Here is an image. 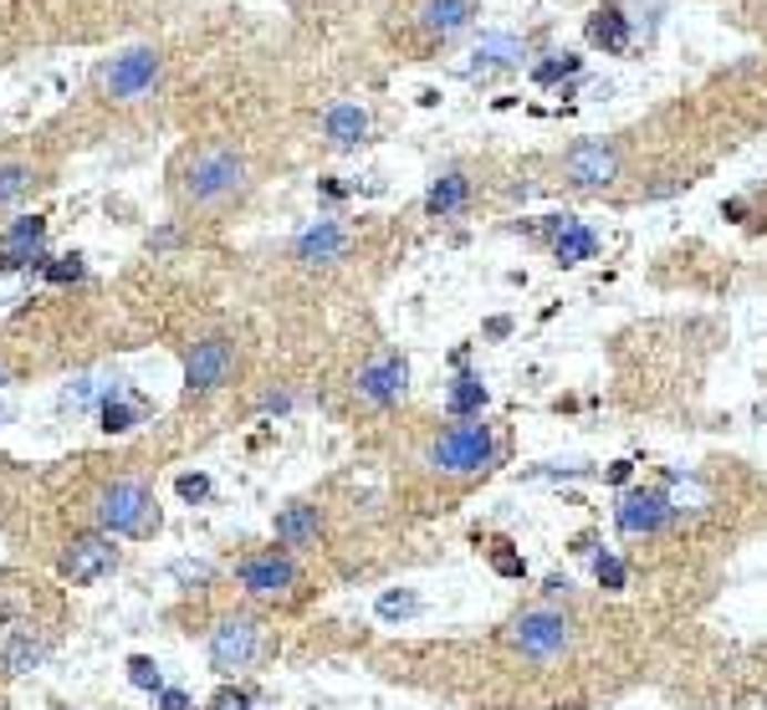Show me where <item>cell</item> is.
Returning a JSON list of instances; mask_svg holds the SVG:
<instances>
[{
    "instance_id": "603a6c76",
    "label": "cell",
    "mask_w": 767,
    "mask_h": 710,
    "mask_svg": "<svg viewBox=\"0 0 767 710\" xmlns=\"http://www.w3.org/2000/svg\"><path fill=\"white\" fill-rule=\"evenodd\" d=\"M41 655H47V639H31V634L21 629L11 645H6V670L27 675V670H37V665H41Z\"/></svg>"
},
{
    "instance_id": "9c48e42d",
    "label": "cell",
    "mask_w": 767,
    "mask_h": 710,
    "mask_svg": "<svg viewBox=\"0 0 767 710\" xmlns=\"http://www.w3.org/2000/svg\"><path fill=\"white\" fill-rule=\"evenodd\" d=\"M231 369H236V348H231L225 338L195 342V353L185 358V383H190V394H205V389L225 383V379H231Z\"/></svg>"
},
{
    "instance_id": "3957f363",
    "label": "cell",
    "mask_w": 767,
    "mask_h": 710,
    "mask_svg": "<svg viewBox=\"0 0 767 710\" xmlns=\"http://www.w3.org/2000/svg\"><path fill=\"white\" fill-rule=\"evenodd\" d=\"M491 455H497V434L481 420L450 424L436 445H430V465L446 475H481L491 465Z\"/></svg>"
},
{
    "instance_id": "9a60e30c",
    "label": "cell",
    "mask_w": 767,
    "mask_h": 710,
    "mask_svg": "<svg viewBox=\"0 0 767 710\" xmlns=\"http://www.w3.org/2000/svg\"><path fill=\"white\" fill-rule=\"evenodd\" d=\"M477 62H471V78H491V72H507V66L522 62V41L512 31H491V37L477 41Z\"/></svg>"
},
{
    "instance_id": "5b68a950",
    "label": "cell",
    "mask_w": 767,
    "mask_h": 710,
    "mask_svg": "<svg viewBox=\"0 0 767 710\" xmlns=\"http://www.w3.org/2000/svg\"><path fill=\"white\" fill-rule=\"evenodd\" d=\"M256 649H262V624H256V618H246V614L225 618L221 629L211 634V670L215 675L246 670V665L256 659Z\"/></svg>"
},
{
    "instance_id": "2e32d148",
    "label": "cell",
    "mask_w": 767,
    "mask_h": 710,
    "mask_svg": "<svg viewBox=\"0 0 767 710\" xmlns=\"http://www.w3.org/2000/svg\"><path fill=\"white\" fill-rule=\"evenodd\" d=\"M594 250H599V236H594V230L563 215V225H558V230H553V256H558V261H563V266L594 261Z\"/></svg>"
},
{
    "instance_id": "83f0119b",
    "label": "cell",
    "mask_w": 767,
    "mask_h": 710,
    "mask_svg": "<svg viewBox=\"0 0 767 710\" xmlns=\"http://www.w3.org/2000/svg\"><path fill=\"white\" fill-rule=\"evenodd\" d=\"M594 578H599V588L620 593V588H624V563H620L614 553H599V557H594Z\"/></svg>"
},
{
    "instance_id": "7402d4cb",
    "label": "cell",
    "mask_w": 767,
    "mask_h": 710,
    "mask_svg": "<svg viewBox=\"0 0 767 710\" xmlns=\"http://www.w3.org/2000/svg\"><path fill=\"white\" fill-rule=\"evenodd\" d=\"M481 404H487V383H481L477 373H461V379L450 383L446 409L456 420H481Z\"/></svg>"
},
{
    "instance_id": "ac0fdd59",
    "label": "cell",
    "mask_w": 767,
    "mask_h": 710,
    "mask_svg": "<svg viewBox=\"0 0 767 710\" xmlns=\"http://www.w3.org/2000/svg\"><path fill=\"white\" fill-rule=\"evenodd\" d=\"M323 128H328V138L338 148H354L364 133H369V113L358 103H333L328 107V119H323Z\"/></svg>"
},
{
    "instance_id": "484cf974",
    "label": "cell",
    "mask_w": 767,
    "mask_h": 710,
    "mask_svg": "<svg viewBox=\"0 0 767 710\" xmlns=\"http://www.w3.org/2000/svg\"><path fill=\"white\" fill-rule=\"evenodd\" d=\"M129 680L139 685V690H149V696H160V690H164V675H160V665H154L149 655H133L129 659Z\"/></svg>"
},
{
    "instance_id": "7a4b0ae2",
    "label": "cell",
    "mask_w": 767,
    "mask_h": 710,
    "mask_svg": "<svg viewBox=\"0 0 767 710\" xmlns=\"http://www.w3.org/2000/svg\"><path fill=\"white\" fill-rule=\"evenodd\" d=\"M98 522L119 537H154L160 532V506L149 496L144 481H113L98 496Z\"/></svg>"
},
{
    "instance_id": "f1b7e54d",
    "label": "cell",
    "mask_w": 767,
    "mask_h": 710,
    "mask_svg": "<svg viewBox=\"0 0 767 710\" xmlns=\"http://www.w3.org/2000/svg\"><path fill=\"white\" fill-rule=\"evenodd\" d=\"M415 614H420L415 593H384L379 598V618H415Z\"/></svg>"
},
{
    "instance_id": "4316f807",
    "label": "cell",
    "mask_w": 767,
    "mask_h": 710,
    "mask_svg": "<svg viewBox=\"0 0 767 710\" xmlns=\"http://www.w3.org/2000/svg\"><path fill=\"white\" fill-rule=\"evenodd\" d=\"M491 573H497V578H522L528 563H522V553H517L512 542H497V547H491Z\"/></svg>"
},
{
    "instance_id": "277c9868",
    "label": "cell",
    "mask_w": 767,
    "mask_h": 710,
    "mask_svg": "<svg viewBox=\"0 0 767 710\" xmlns=\"http://www.w3.org/2000/svg\"><path fill=\"white\" fill-rule=\"evenodd\" d=\"M241 185H246V164L231 148H200L185 164V179H180L185 199H195V205H215V199L236 195Z\"/></svg>"
},
{
    "instance_id": "d6a6232c",
    "label": "cell",
    "mask_w": 767,
    "mask_h": 710,
    "mask_svg": "<svg viewBox=\"0 0 767 710\" xmlns=\"http://www.w3.org/2000/svg\"><path fill=\"white\" fill-rule=\"evenodd\" d=\"M154 706H160V710H190V696H185V690H170V685H164L160 696H154Z\"/></svg>"
},
{
    "instance_id": "ba28073f",
    "label": "cell",
    "mask_w": 767,
    "mask_h": 710,
    "mask_svg": "<svg viewBox=\"0 0 767 710\" xmlns=\"http://www.w3.org/2000/svg\"><path fill=\"white\" fill-rule=\"evenodd\" d=\"M236 578L252 598H282V593L297 583V567H292V557H282V553H256L241 563Z\"/></svg>"
},
{
    "instance_id": "ffe728a7",
    "label": "cell",
    "mask_w": 767,
    "mask_h": 710,
    "mask_svg": "<svg viewBox=\"0 0 767 710\" xmlns=\"http://www.w3.org/2000/svg\"><path fill=\"white\" fill-rule=\"evenodd\" d=\"M318 506H287L277 516V542L282 547H313L318 542Z\"/></svg>"
},
{
    "instance_id": "6da1fadb",
    "label": "cell",
    "mask_w": 767,
    "mask_h": 710,
    "mask_svg": "<svg viewBox=\"0 0 767 710\" xmlns=\"http://www.w3.org/2000/svg\"><path fill=\"white\" fill-rule=\"evenodd\" d=\"M502 639L522 659H538V665H548V659H563L573 649V618L558 614V608H548V604L522 608V614H517L512 624L502 629Z\"/></svg>"
},
{
    "instance_id": "d6986e66",
    "label": "cell",
    "mask_w": 767,
    "mask_h": 710,
    "mask_svg": "<svg viewBox=\"0 0 767 710\" xmlns=\"http://www.w3.org/2000/svg\"><path fill=\"white\" fill-rule=\"evenodd\" d=\"M477 6H481V0H425L420 21H425V31H440V37H450V31H461L466 21L477 16Z\"/></svg>"
},
{
    "instance_id": "8992f818",
    "label": "cell",
    "mask_w": 767,
    "mask_h": 710,
    "mask_svg": "<svg viewBox=\"0 0 767 710\" xmlns=\"http://www.w3.org/2000/svg\"><path fill=\"white\" fill-rule=\"evenodd\" d=\"M675 516L671 496L655 486H635V491H624L620 506H614V522H620L624 537H655L665 522Z\"/></svg>"
},
{
    "instance_id": "8fae6325",
    "label": "cell",
    "mask_w": 767,
    "mask_h": 710,
    "mask_svg": "<svg viewBox=\"0 0 767 710\" xmlns=\"http://www.w3.org/2000/svg\"><path fill=\"white\" fill-rule=\"evenodd\" d=\"M154 78H160V56L149 52V47H139V52H123L119 62L103 72V88L113 97H139L154 88Z\"/></svg>"
},
{
    "instance_id": "30bf717a",
    "label": "cell",
    "mask_w": 767,
    "mask_h": 710,
    "mask_svg": "<svg viewBox=\"0 0 767 710\" xmlns=\"http://www.w3.org/2000/svg\"><path fill=\"white\" fill-rule=\"evenodd\" d=\"M57 567H62L67 583H98L108 567H119V553H113V542H103V537H72Z\"/></svg>"
},
{
    "instance_id": "836d02e7",
    "label": "cell",
    "mask_w": 767,
    "mask_h": 710,
    "mask_svg": "<svg viewBox=\"0 0 767 710\" xmlns=\"http://www.w3.org/2000/svg\"><path fill=\"white\" fill-rule=\"evenodd\" d=\"M211 710H252V706H246V696H241V690H221V696L211 700Z\"/></svg>"
},
{
    "instance_id": "e575fe53",
    "label": "cell",
    "mask_w": 767,
    "mask_h": 710,
    "mask_svg": "<svg viewBox=\"0 0 767 710\" xmlns=\"http://www.w3.org/2000/svg\"><path fill=\"white\" fill-rule=\"evenodd\" d=\"M0 379H6V369H0Z\"/></svg>"
},
{
    "instance_id": "e0dca14e",
    "label": "cell",
    "mask_w": 767,
    "mask_h": 710,
    "mask_svg": "<svg viewBox=\"0 0 767 710\" xmlns=\"http://www.w3.org/2000/svg\"><path fill=\"white\" fill-rule=\"evenodd\" d=\"M589 41L604 47V52H624V47H630V16H624L620 6H599V11L589 16Z\"/></svg>"
},
{
    "instance_id": "d4e9b609",
    "label": "cell",
    "mask_w": 767,
    "mask_h": 710,
    "mask_svg": "<svg viewBox=\"0 0 767 710\" xmlns=\"http://www.w3.org/2000/svg\"><path fill=\"white\" fill-rule=\"evenodd\" d=\"M573 72H579V56H548V62H538L532 66V82H538V88H553V82H563V78H573Z\"/></svg>"
},
{
    "instance_id": "1f68e13d",
    "label": "cell",
    "mask_w": 767,
    "mask_h": 710,
    "mask_svg": "<svg viewBox=\"0 0 767 710\" xmlns=\"http://www.w3.org/2000/svg\"><path fill=\"white\" fill-rule=\"evenodd\" d=\"M174 486H180V496H185V501H200V496H211V481H205V475H180V481H174Z\"/></svg>"
},
{
    "instance_id": "4dcf8cb0",
    "label": "cell",
    "mask_w": 767,
    "mask_h": 710,
    "mask_svg": "<svg viewBox=\"0 0 767 710\" xmlns=\"http://www.w3.org/2000/svg\"><path fill=\"white\" fill-rule=\"evenodd\" d=\"M78 277H82V256H78V250L47 266V281H78Z\"/></svg>"
},
{
    "instance_id": "52a82bcc",
    "label": "cell",
    "mask_w": 767,
    "mask_h": 710,
    "mask_svg": "<svg viewBox=\"0 0 767 710\" xmlns=\"http://www.w3.org/2000/svg\"><path fill=\"white\" fill-rule=\"evenodd\" d=\"M563 174H569V185L579 189H604L614 185V174H620V154L604 144V138H583L563 154Z\"/></svg>"
},
{
    "instance_id": "7c38bea8",
    "label": "cell",
    "mask_w": 767,
    "mask_h": 710,
    "mask_svg": "<svg viewBox=\"0 0 767 710\" xmlns=\"http://www.w3.org/2000/svg\"><path fill=\"white\" fill-rule=\"evenodd\" d=\"M41 240H47V220L41 215H27L16 220L11 230H0V271H21L41 256Z\"/></svg>"
},
{
    "instance_id": "5bb4252c",
    "label": "cell",
    "mask_w": 767,
    "mask_h": 710,
    "mask_svg": "<svg viewBox=\"0 0 767 710\" xmlns=\"http://www.w3.org/2000/svg\"><path fill=\"white\" fill-rule=\"evenodd\" d=\"M344 250H348V230L333 220H318L313 230L297 236V261L303 266H328V261H338Z\"/></svg>"
},
{
    "instance_id": "cb8c5ba5",
    "label": "cell",
    "mask_w": 767,
    "mask_h": 710,
    "mask_svg": "<svg viewBox=\"0 0 767 710\" xmlns=\"http://www.w3.org/2000/svg\"><path fill=\"white\" fill-rule=\"evenodd\" d=\"M133 424H139V409H129L119 399V383H113V389H108V399H103V430L108 434H123V430H133Z\"/></svg>"
},
{
    "instance_id": "f546056e",
    "label": "cell",
    "mask_w": 767,
    "mask_h": 710,
    "mask_svg": "<svg viewBox=\"0 0 767 710\" xmlns=\"http://www.w3.org/2000/svg\"><path fill=\"white\" fill-rule=\"evenodd\" d=\"M27 185H31V169H27V164H6V169H0V205H6V199H16Z\"/></svg>"
},
{
    "instance_id": "44dd1931",
    "label": "cell",
    "mask_w": 767,
    "mask_h": 710,
    "mask_svg": "<svg viewBox=\"0 0 767 710\" xmlns=\"http://www.w3.org/2000/svg\"><path fill=\"white\" fill-rule=\"evenodd\" d=\"M466 199H471V185H466V174H440L430 195H425V210L430 215H461Z\"/></svg>"
},
{
    "instance_id": "4fadbf2b",
    "label": "cell",
    "mask_w": 767,
    "mask_h": 710,
    "mask_svg": "<svg viewBox=\"0 0 767 710\" xmlns=\"http://www.w3.org/2000/svg\"><path fill=\"white\" fill-rule=\"evenodd\" d=\"M405 383H410V363L389 353L358 373V394L369 399V404H395V399L405 394Z\"/></svg>"
}]
</instances>
